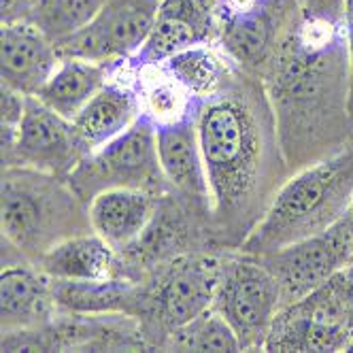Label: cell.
Masks as SVG:
<instances>
[{
    "label": "cell",
    "mask_w": 353,
    "mask_h": 353,
    "mask_svg": "<svg viewBox=\"0 0 353 353\" xmlns=\"http://www.w3.org/2000/svg\"><path fill=\"white\" fill-rule=\"evenodd\" d=\"M0 45L3 85L23 96H39L62 62L58 45L30 21L3 23Z\"/></svg>",
    "instance_id": "cell-15"
},
{
    "label": "cell",
    "mask_w": 353,
    "mask_h": 353,
    "mask_svg": "<svg viewBox=\"0 0 353 353\" xmlns=\"http://www.w3.org/2000/svg\"><path fill=\"white\" fill-rule=\"evenodd\" d=\"M85 156L72 121L28 96L15 139L3 147V168L30 166L68 176Z\"/></svg>",
    "instance_id": "cell-13"
},
{
    "label": "cell",
    "mask_w": 353,
    "mask_h": 353,
    "mask_svg": "<svg viewBox=\"0 0 353 353\" xmlns=\"http://www.w3.org/2000/svg\"><path fill=\"white\" fill-rule=\"evenodd\" d=\"M39 266L60 281H100L117 274V251L94 230L62 241Z\"/></svg>",
    "instance_id": "cell-21"
},
{
    "label": "cell",
    "mask_w": 353,
    "mask_h": 353,
    "mask_svg": "<svg viewBox=\"0 0 353 353\" xmlns=\"http://www.w3.org/2000/svg\"><path fill=\"white\" fill-rule=\"evenodd\" d=\"M219 249H239L292 176L264 81L234 68L196 113Z\"/></svg>",
    "instance_id": "cell-2"
},
{
    "label": "cell",
    "mask_w": 353,
    "mask_h": 353,
    "mask_svg": "<svg viewBox=\"0 0 353 353\" xmlns=\"http://www.w3.org/2000/svg\"><path fill=\"white\" fill-rule=\"evenodd\" d=\"M72 190L85 203L107 190H145L164 196L170 190L160 166L156 123L141 115L128 130L88 154L68 174Z\"/></svg>",
    "instance_id": "cell-7"
},
{
    "label": "cell",
    "mask_w": 353,
    "mask_h": 353,
    "mask_svg": "<svg viewBox=\"0 0 353 353\" xmlns=\"http://www.w3.org/2000/svg\"><path fill=\"white\" fill-rule=\"evenodd\" d=\"M349 270H351V268H349ZM351 274H353V270H351Z\"/></svg>",
    "instance_id": "cell-29"
},
{
    "label": "cell",
    "mask_w": 353,
    "mask_h": 353,
    "mask_svg": "<svg viewBox=\"0 0 353 353\" xmlns=\"http://www.w3.org/2000/svg\"><path fill=\"white\" fill-rule=\"evenodd\" d=\"M294 5L296 0H213L217 47L262 79Z\"/></svg>",
    "instance_id": "cell-10"
},
{
    "label": "cell",
    "mask_w": 353,
    "mask_h": 353,
    "mask_svg": "<svg viewBox=\"0 0 353 353\" xmlns=\"http://www.w3.org/2000/svg\"><path fill=\"white\" fill-rule=\"evenodd\" d=\"M105 5L107 0H34L28 21L58 45L90 26Z\"/></svg>",
    "instance_id": "cell-25"
},
{
    "label": "cell",
    "mask_w": 353,
    "mask_h": 353,
    "mask_svg": "<svg viewBox=\"0 0 353 353\" xmlns=\"http://www.w3.org/2000/svg\"><path fill=\"white\" fill-rule=\"evenodd\" d=\"M264 351H353V274L343 270L276 313Z\"/></svg>",
    "instance_id": "cell-6"
},
{
    "label": "cell",
    "mask_w": 353,
    "mask_h": 353,
    "mask_svg": "<svg viewBox=\"0 0 353 353\" xmlns=\"http://www.w3.org/2000/svg\"><path fill=\"white\" fill-rule=\"evenodd\" d=\"M58 311L83 315L123 313L137 317L143 305V281L111 276L100 281L52 279Z\"/></svg>",
    "instance_id": "cell-20"
},
{
    "label": "cell",
    "mask_w": 353,
    "mask_h": 353,
    "mask_svg": "<svg viewBox=\"0 0 353 353\" xmlns=\"http://www.w3.org/2000/svg\"><path fill=\"white\" fill-rule=\"evenodd\" d=\"M3 239L28 262L66 239L92 232L90 207L72 190L68 176L30 166L3 168Z\"/></svg>",
    "instance_id": "cell-4"
},
{
    "label": "cell",
    "mask_w": 353,
    "mask_h": 353,
    "mask_svg": "<svg viewBox=\"0 0 353 353\" xmlns=\"http://www.w3.org/2000/svg\"><path fill=\"white\" fill-rule=\"evenodd\" d=\"M221 264L223 249L192 251L145 276L137 321L149 349L162 351L170 332L213 307Z\"/></svg>",
    "instance_id": "cell-5"
},
{
    "label": "cell",
    "mask_w": 353,
    "mask_h": 353,
    "mask_svg": "<svg viewBox=\"0 0 353 353\" xmlns=\"http://www.w3.org/2000/svg\"><path fill=\"white\" fill-rule=\"evenodd\" d=\"M281 292V309L327 283L353 262V234L343 217L327 230L262 256Z\"/></svg>",
    "instance_id": "cell-11"
},
{
    "label": "cell",
    "mask_w": 353,
    "mask_h": 353,
    "mask_svg": "<svg viewBox=\"0 0 353 353\" xmlns=\"http://www.w3.org/2000/svg\"><path fill=\"white\" fill-rule=\"evenodd\" d=\"M353 200V141L336 154L292 172L256 225L239 247L251 256L319 234L341 221Z\"/></svg>",
    "instance_id": "cell-3"
},
{
    "label": "cell",
    "mask_w": 353,
    "mask_h": 353,
    "mask_svg": "<svg viewBox=\"0 0 353 353\" xmlns=\"http://www.w3.org/2000/svg\"><path fill=\"white\" fill-rule=\"evenodd\" d=\"M139 117L141 100L134 85L111 64L109 81L72 119V125L85 154H92L123 134Z\"/></svg>",
    "instance_id": "cell-18"
},
{
    "label": "cell",
    "mask_w": 353,
    "mask_h": 353,
    "mask_svg": "<svg viewBox=\"0 0 353 353\" xmlns=\"http://www.w3.org/2000/svg\"><path fill=\"white\" fill-rule=\"evenodd\" d=\"M345 219H347L349 228H351V234H353V200H351V205H349V209H347V213H345ZM349 268L353 270V262H351V266H349Z\"/></svg>",
    "instance_id": "cell-28"
},
{
    "label": "cell",
    "mask_w": 353,
    "mask_h": 353,
    "mask_svg": "<svg viewBox=\"0 0 353 353\" xmlns=\"http://www.w3.org/2000/svg\"><path fill=\"white\" fill-rule=\"evenodd\" d=\"M111 77V64L83 58H62L52 79L39 92V100L66 119H74Z\"/></svg>",
    "instance_id": "cell-23"
},
{
    "label": "cell",
    "mask_w": 353,
    "mask_h": 353,
    "mask_svg": "<svg viewBox=\"0 0 353 353\" xmlns=\"http://www.w3.org/2000/svg\"><path fill=\"white\" fill-rule=\"evenodd\" d=\"M262 81L292 172L353 141L345 0H296Z\"/></svg>",
    "instance_id": "cell-1"
},
{
    "label": "cell",
    "mask_w": 353,
    "mask_h": 353,
    "mask_svg": "<svg viewBox=\"0 0 353 353\" xmlns=\"http://www.w3.org/2000/svg\"><path fill=\"white\" fill-rule=\"evenodd\" d=\"M156 141L160 166L170 190L185 203L211 215V192L198 141L196 115L158 125Z\"/></svg>",
    "instance_id": "cell-16"
},
{
    "label": "cell",
    "mask_w": 353,
    "mask_h": 353,
    "mask_svg": "<svg viewBox=\"0 0 353 353\" xmlns=\"http://www.w3.org/2000/svg\"><path fill=\"white\" fill-rule=\"evenodd\" d=\"M58 315L54 283L39 264L17 262L0 272V325L3 332L28 330Z\"/></svg>",
    "instance_id": "cell-17"
},
{
    "label": "cell",
    "mask_w": 353,
    "mask_h": 353,
    "mask_svg": "<svg viewBox=\"0 0 353 353\" xmlns=\"http://www.w3.org/2000/svg\"><path fill=\"white\" fill-rule=\"evenodd\" d=\"M123 77H128L141 100V115L158 125L181 121L198 113L200 103L188 94V90L176 83L162 64H149L132 68L125 62L113 64Z\"/></svg>",
    "instance_id": "cell-22"
},
{
    "label": "cell",
    "mask_w": 353,
    "mask_h": 353,
    "mask_svg": "<svg viewBox=\"0 0 353 353\" xmlns=\"http://www.w3.org/2000/svg\"><path fill=\"white\" fill-rule=\"evenodd\" d=\"M213 309L230 323L243 351H264L272 321L281 311V292L260 256L223 249Z\"/></svg>",
    "instance_id": "cell-8"
},
{
    "label": "cell",
    "mask_w": 353,
    "mask_h": 353,
    "mask_svg": "<svg viewBox=\"0 0 353 353\" xmlns=\"http://www.w3.org/2000/svg\"><path fill=\"white\" fill-rule=\"evenodd\" d=\"M345 32L351 56V113H353V0H345Z\"/></svg>",
    "instance_id": "cell-27"
},
{
    "label": "cell",
    "mask_w": 353,
    "mask_h": 353,
    "mask_svg": "<svg viewBox=\"0 0 353 353\" xmlns=\"http://www.w3.org/2000/svg\"><path fill=\"white\" fill-rule=\"evenodd\" d=\"M156 194L145 190H107L90 200L92 230L103 236L115 251L128 247L145 230L158 205Z\"/></svg>",
    "instance_id": "cell-19"
},
{
    "label": "cell",
    "mask_w": 353,
    "mask_h": 353,
    "mask_svg": "<svg viewBox=\"0 0 353 353\" xmlns=\"http://www.w3.org/2000/svg\"><path fill=\"white\" fill-rule=\"evenodd\" d=\"M162 66L198 103L213 96L236 68V64L221 52L217 43H203L183 49L164 60Z\"/></svg>",
    "instance_id": "cell-24"
},
{
    "label": "cell",
    "mask_w": 353,
    "mask_h": 353,
    "mask_svg": "<svg viewBox=\"0 0 353 353\" xmlns=\"http://www.w3.org/2000/svg\"><path fill=\"white\" fill-rule=\"evenodd\" d=\"M211 249L221 251L213 239L211 215L168 192L158 198L156 211L139 239L117 251L115 276L143 281L151 270L174 258Z\"/></svg>",
    "instance_id": "cell-9"
},
{
    "label": "cell",
    "mask_w": 353,
    "mask_h": 353,
    "mask_svg": "<svg viewBox=\"0 0 353 353\" xmlns=\"http://www.w3.org/2000/svg\"><path fill=\"white\" fill-rule=\"evenodd\" d=\"M162 351H243L234 330L213 307L185 325L176 327L164 341Z\"/></svg>",
    "instance_id": "cell-26"
},
{
    "label": "cell",
    "mask_w": 353,
    "mask_h": 353,
    "mask_svg": "<svg viewBox=\"0 0 353 353\" xmlns=\"http://www.w3.org/2000/svg\"><path fill=\"white\" fill-rule=\"evenodd\" d=\"M217 23L213 0H160L154 28L139 52L123 60L128 66L162 64L194 45L215 43Z\"/></svg>",
    "instance_id": "cell-14"
},
{
    "label": "cell",
    "mask_w": 353,
    "mask_h": 353,
    "mask_svg": "<svg viewBox=\"0 0 353 353\" xmlns=\"http://www.w3.org/2000/svg\"><path fill=\"white\" fill-rule=\"evenodd\" d=\"M160 0H107L90 26L58 43L62 58L117 64L132 58L154 28Z\"/></svg>",
    "instance_id": "cell-12"
}]
</instances>
